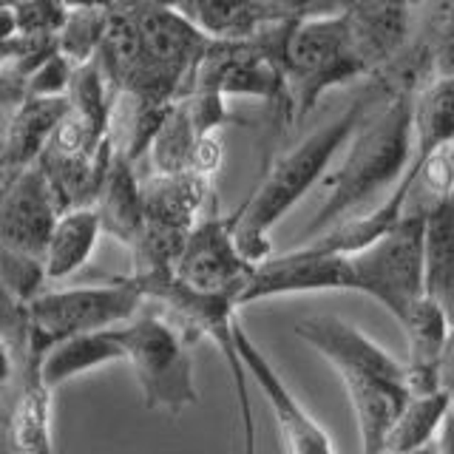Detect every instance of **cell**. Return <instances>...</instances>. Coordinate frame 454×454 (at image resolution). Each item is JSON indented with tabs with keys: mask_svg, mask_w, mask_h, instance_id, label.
<instances>
[{
	"mask_svg": "<svg viewBox=\"0 0 454 454\" xmlns=\"http://www.w3.org/2000/svg\"><path fill=\"white\" fill-rule=\"evenodd\" d=\"M60 213L63 207L57 202L46 174L37 165L28 168L0 199V253L43 262Z\"/></svg>",
	"mask_w": 454,
	"mask_h": 454,
	"instance_id": "obj_10",
	"label": "cell"
},
{
	"mask_svg": "<svg viewBox=\"0 0 454 454\" xmlns=\"http://www.w3.org/2000/svg\"><path fill=\"white\" fill-rule=\"evenodd\" d=\"M449 409H451V401L443 392L426 395V397H409L387 437L383 454H409L415 449L429 446L437 437L440 426H443Z\"/></svg>",
	"mask_w": 454,
	"mask_h": 454,
	"instance_id": "obj_24",
	"label": "cell"
},
{
	"mask_svg": "<svg viewBox=\"0 0 454 454\" xmlns=\"http://www.w3.org/2000/svg\"><path fill=\"white\" fill-rule=\"evenodd\" d=\"M401 326L409 340V355L403 361L409 397H426L443 392L440 389V355H443L446 335L451 330L446 312L423 295L411 307L409 318Z\"/></svg>",
	"mask_w": 454,
	"mask_h": 454,
	"instance_id": "obj_15",
	"label": "cell"
},
{
	"mask_svg": "<svg viewBox=\"0 0 454 454\" xmlns=\"http://www.w3.org/2000/svg\"><path fill=\"white\" fill-rule=\"evenodd\" d=\"M409 454H434V440L429 446H423V449H415V451H409Z\"/></svg>",
	"mask_w": 454,
	"mask_h": 454,
	"instance_id": "obj_33",
	"label": "cell"
},
{
	"mask_svg": "<svg viewBox=\"0 0 454 454\" xmlns=\"http://www.w3.org/2000/svg\"><path fill=\"white\" fill-rule=\"evenodd\" d=\"M0 338L14 349V355H23L28 340V312L26 304L6 290L4 281H0Z\"/></svg>",
	"mask_w": 454,
	"mask_h": 454,
	"instance_id": "obj_27",
	"label": "cell"
},
{
	"mask_svg": "<svg viewBox=\"0 0 454 454\" xmlns=\"http://www.w3.org/2000/svg\"><path fill=\"white\" fill-rule=\"evenodd\" d=\"M199 32L216 43L253 40L281 23L318 12L321 4H278V0H199L176 6Z\"/></svg>",
	"mask_w": 454,
	"mask_h": 454,
	"instance_id": "obj_13",
	"label": "cell"
},
{
	"mask_svg": "<svg viewBox=\"0 0 454 454\" xmlns=\"http://www.w3.org/2000/svg\"><path fill=\"white\" fill-rule=\"evenodd\" d=\"M236 347L241 355V364L247 369V378H253L255 387L267 397L273 418L278 423V434L284 440V451L287 454H338L330 434L324 426L309 415V409L293 395V389L281 380L276 366L270 364L267 355L255 347V340L247 335V330L236 321Z\"/></svg>",
	"mask_w": 454,
	"mask_h": 454,
	"instance_id": "obj_11",
	"label": "cell"
},
{
	"mask_svg": "<svg viewBox=\"0 0 454 454\" xmlns=\"http://www.w3.org/2000/svg\"><path fill=\"white\" fill-rule=\"evenodd\" d=\"M106 18L108 6H71V14L63 32L57 35L54 46L74 68L89 66L97 57V49L106 32Z\"/></svg>",
	"mask_w": 454,
	"mask_h": 454,
	"instance_id": "obj_25",
	"label": "cell"
},
{
	"mask_svg": "<svg viewBox=\"0 0 454 454\" xmlns=\"http://www.w3.org/2000/svg\"><path fill=\"white\" fill-rule=\"evenodd\" d=\"M68 117V97H23L0 142V182L4 188L40 162L57 128Z\"/></svg>",
	"mask_w": 454,
	"mask_h": 454,
	"instance_id": "obj_14",
	"label": "cell"
},
{
	"mask_svg": "<svg viewBox=\"0 0 454 454\" xmlns=\"http://www.w3.org/2000/svg\"><path fill=\"white\" fill-rule=\"evenodd\" d=\"M380 94H383L380 82L369 80L366 89L355 97L338 117L326 120L309 137L295 142L290 151L278 153L276 160L267 165L264 176L253 188V193L245 199V205L236 213H231L239 253L245 255L253 267L273 255L270 253L273 250V245H270L273 227L330 174L335 156L347 148V142L358 131V125L364 122L366 114L375 108Z\"/></svg>",
	"mask_w": 454,
	"mask_h": 454,
	"instance_id": "obj_2",
	"label": "cell"
},
{
	"mask_svg": "<svg viewBox=\"0 0 454 454\" xmlns=\"http://www.w3.org/2000/svg\"><path fill=\"white\" fill-rule=\"evenodd\" d=\"M449 411H451V418H454V401H451V409Z\"/></svg>",
	"mask_w": 454,
	"mask_h": 454,
	"instance_id": "obj_34",
	"label": "cell"
},
{
	"mask_svg": "<svg viewBox=\"0 0 454 454\" xmlns=\"http://www.w3.org/2000/svg\"><path fill=\"white\" fill-rule=\"evenodd\" d=\"M423 295L454 324V193L426 205Z\"/></svg>",
	"mask_w": 454,
	"mask_h": 454,
	"instance_id": "obj_17",
	"label": "cell"
},
{
	"mask_svg": "<svg viewBox=\"0 0 454 454\" xmlns=\"http://www.w3.org/2000/svg\"><path fill=\"white\" fill-rule=\"evenodd\" d=\"M380 82V80H378ZM380 99L347 142L338 168L326 176V196L307 222L304 241L358 216L378 191L395 188L406 174L415 145V97L411 89L380 82Z\"/></svg>",
	"mask_w": 454,
	"mask_h": 454,
	"instance_id": "obj_1",
	"label": "cell"
},
{
	"mask_svg": "<svg viewBox=\"0 0 454 454\" xmlns=\"http://www.w3.org/2000/svg\"><path fill=\"white\" fill-rule=\"evenodd\" d=\"M94 207L99 224H103V233L114 236L131 250L137 236L142 233V219H145L142 216V179L137 176V165L128 162L117 151L111 153Z\"/></svg>",
	"mask_w": 454,
	"mask_h": 454,
	"instance_id": "obj_18",
	"label": "cell"
},
{
	"mask_svg": "<svg viewBox=\"0 0 454 454\" xmlns=\"http://www.w3.org/2000/svg\"><path fill=\"white\" fill-rule=\"evenodd\" d=\"M14 85H18V74H14V71H4V74H0V99H4Z\"/></svg>",
	"mask_w": 454,
	"mask_h": 454,
	"instance_id": "obj_32",
	"label": "cell"
},
{
	"mask_svg": "<svg viewBox=\"0 0 454 454\" xmlns=\"http://www.w3.org/2000/svg\"><path fill=\"white\" fill-rule=\"evenodd\" d=\"M14 32H18V26H14L12 6H0V49L14 37Z\"/></svg>",
	"mask_w": 454,
	"mask_h": 454,
	"instance_id": "obj_31",
	"label": "cell"
},
{
	"mask_svg": "<svg viewBox=\"0 0 454 454\" xmlns=\"http://www.w3.org/2000/svg\"><path fill=\"white\" fill-rule=\"evenodd\" d=\"M207 139L196 131V125L191 120L188 108L179 99V103L170 106L165 114V120L160 125V131L153 134L151 148H148V160L156 176H174V174H191L193 165V153L199 148V142Z\"/></svg>",
	"mask_w": 454,
	"mask_h": 454,
	"instance_id": "obj_22",
	"label": "cell"
},
{
	"mask_svg": "<svg viewBox=\"0 0 454 454\" xmlns=\"http://www.w3.org/2000/svg\"><path fill=\"white\" fill-rule=\"evenodd\" d=\"M253 270L255 267L239 253L233 216L207 213L184 239L174 278L196 293L233 295L239 301L241 293L247 290Z\"/></svg>",
	"mask_w": 454,
	"mask_h": 454,
	"instance_id": "obj_8",
	"label": "cell"
},
{
	"mask_svg": "<svg viewBox=\"0 0 454 454\" xmlns=\"http://www.w3.org/2000/svg\"><path fill=\"white\" fill-rule=\"evenodd\" d=\"M142 301L145 298L128 276L111 278L106 284H89V287L43 290L26 304L28 340L20 361H40L43 355L63 344V340L114 330V326L134 321Z\"/></svg>",
	"mask_w": 454,
	"mask_h": 454,
	"instance_id": "obj_5",
	"label": "cell"
},
{
	"mask_svg": "<svg viewBox=\"0 0 454 454\" xmlns=\"http://www.w3.org/2000/svg\"><path fill=\"white\" fill-rule=\"evenodd\" d=\"M440 389L454 401V324L446 335V347H443V355H440Z\"/></svg>",
	"mask_w": 454,
	"mask_h": 454,
	"instance_id": "obj_28",
	"label": "cell"
},
{
	"mask_svg": "<svg viewBox=\"0 0 454 454\" xmlns=\"http://www.w3.org/2000/svg\"><path fill=\"white\" fill-rule=\"evenodd\" d=\"M128 366L134 369L148 409L179 415L199 401L191 340L165 316H137L120 326Z\"/></svg>",
	"mask_w": 454,
	"mask_h": 454,
	"instance_id": "obj_6",
	"label": "cell"
},
{
	"mask_svg": "<svg viewBox=\"0 0 454 454\" xmlns=\"http://www.w3.org/2000/svg\"><path fill=\"white\" fill-rule=\"evenodd\" d=\"M301 293H358V278L349 255L324 253L309 245H298L281 255H270L255 264L247 290L239 307H250L264 298L301 295Z\"/></svg>",
	"mask_w": 454,
	"mask_h": 454,
	"instance_id": "obj_9",
	"label": "cell"
},
{
	"mask_svg": "<svg viewBox=\"0 0 454 454\" xmlns=\"http://www.w3.org/2000/svg\"><path fill=\"white\" fill-rule=\"evenodd\" d=\"M454 145V80L426 82L415 97V145L409 165L423 170L432 156Z\"/></svg>",
	"mask_w": 454,
	"mask_h": 454,
	"instance_id": "obj_21",
	"label": "cell"
},
{
	"mask_svg": "<svg viewBox=\"0 0 454 454\" xmlns=\"http://www.w3.org/2000/svg\"><path fill=\"white\" fill-rule=\"evenodd\" d=\"M117 361H125V352L120 340V326H114V330L63 340V344L49 349L40 358V378L46 380L49 389H57L71 378L89 375L94 369L111 366Z\"/></svg>",
	"mask_w": 454,
	"mask_h": 454,
	"instance_id": "obj_19",
	"label": "cell"
},
{
	"mask_svg": "<svg viewBox=\"0 0 454 454\" xmlns=\"http://www.w3.org/2000/svg\"><path fill=\"white\" fill-rule=\"evenodd\" d=\"M415 46L429 71V80H454V0L418 6Z\"/></svg>",
	"mask_w": 454,
	"mask_h": 454,
	"instance_id": "obj_23",
	"label": "cell"
},
{
	"mask_svg": "<svg viewBox=\"0 0 454 454\" xmlns=\"http://www.w3.org/2000/svg\"><path fill=\"white\" fill-rule=\"evenodd\" d=\"M434 454H454V418H451V411L446 415L443 426H440V432L434 437Z\"/></svg>",
	"mask_w": 454,
	"mask_h": 454,
	"instance_id": "obj_30",
	"label": "cell"
},
{
	"mask_svg": "<svg viewBox=\"0 0 454 454\" xmlns=\"http://www.w3.org/2000/svg\"><path fill=\"white\" fill-rule=\"evenodd\" d=\"M54 389L40 378V361L23 358V383L14 397L6 429L14 454H57L54 451Z\"/></svg>",
	"mask_w": 454,
	"mask_h": 454,
	"instance_id": "obj_16",
	"label": "cell"
},
{
	"mask_svg": "<svg viewBox=\"0 0 454 454\" xmlns=\"http://www.w3.org/2000/svg\"><path fill=\"white\" fill-rule=\"evenodd\" d=\"M358 80L369 77L349 40L344 4H324L290 23L284 40V85L293 122H301L330 89Z\"/></svg>",
	"mask_w": 454,
	"mask_h": 454,
	"instance_id": "obj_4",
	"label": "cell"
},
{
	"mask_svg": "<svg viewBox=\"0 0 454 454\" xmlns=\"http://www.w3.org/2000/svg\"><path fill=\"white\" fill-rule=\"evenodd\" d=\"M344 20L355 54L372 80L401 57L418 26V6L411 4H344Z\"/></svg>",
	"mask_w": 454,
	"mask_h": 454,
	"instance_id": "obj_12",
	"label": "cell"
},
{
	"mask_svg": "<svg viewBox=\"0 0 454 454\" xmlns=\"http://www.w3.org/2000/svg\"><path fill=\"white\" fill-rule=\"evenodd\" d=\"M423 227L426 207L406 213L392 233L364 253L349 255L358 293L375 298L397 324H403L423 298Z\"/></svg>",
	"mask_w": 454,
	"mask_h": 454,
	"instance_id": "obj_7",
	"label": "cell"
},
{
	"mask_svg": "<svg viewBox=\"0 0 454 454\" xmlns=\"http://www.w3.org/2000/svg\"><path fill=\"white\" fill-rule=\"evenodd\" d=\"M99 236H103V224H99L97 207L63 210L49 236L46 253H43L46 281H63L71 273H77L80 267H85Z\"/></svg>",
	"mask_w": 454,
	"mask_h": 454,
	"instance_id": "obj_20",
	"label": "cell"
},
{
	"mask_svg": "<svg viewBox=\"0 0 454 454\" xmlns=\"http://www.w3.org/2000/svg\"><path fill=\"white\" fill-rule=\"evenodd\" d=\"M14 372H18V355H14V349L0 338V397L9 392Z\"/></svg>",
	"mask_w": 454,
	"mask_h": 454,
	"instance_id": "obj_29",
	"label": "cell"
},
{
	"mask_svg": "<svg viewBox=\"0 0 454 454\" xmlns=\"http://www.w3.org/2000/svg\"><path fill=\"white\" fill-rule=\"evenodd\" d=\"M293 333L330 361L344 380L364 454H383L392 426L409 401L403 364L338 316H307Z\"/></svg>",
	"mask_w": 454,
	"mask_h": 454,
	"instance_id": "obj_3",
	"label": "cell"
},
{
	"mask_svg": "<svg viewBox=\"0 0 454 454\" xmlns=\"http://www.w3.org/2000/svg\"><path fill=\"white\" fill-rule=\"evenodd\" d=\"M14 26L28 40H57L71 14V6L63 4H20L12 6Z\"/></svg>",
	"mask_w": 454,
	"mask_h": 454,
	"instance_id": "obj_26",
	"label": "cell"
}]
</instances>
